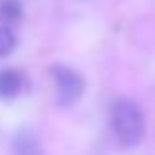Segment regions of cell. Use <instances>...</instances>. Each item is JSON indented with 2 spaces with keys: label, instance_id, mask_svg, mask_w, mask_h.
Wrapping results in <instances>:
<instances>
[{
  "label": "cell",
  "instance_id": "4",
  "mask_svg": "<svg viewBox=\"0 0 155 155\" xmlns=\"http://www.w3.org/2000/svg\"><path fill=\"white\" fill-rule=\"evenodd\" d=\"M14 151H16V155H41V149H39V143L35 140V136L31 132H28V130L16 134Z\"/></svg>",
  "mask_w": 155,
  "mask_h": 155
},
{
  "label": "cell",
  "instance_id": "3",
  "mask_svg": "<svg viewBox=\"0 0 155 155\" xmlns=\"http://www.w3.org/2000/svg\"><path fill=\"white\" fill-rule=\"evenodd\" d=\"M22 88V77L14 69H4L0 71V96L2 98H14L18 96Z\"/></svg>",
  "mask_w": 155,
  "mask_h": 155
},
{
  "label": "cell",
  "instance_id": "1",
  "mask_svg": "<svg viewBox=\"0 0 155 155\" xmlns=\"http://www.w3.org/2000/svg\"><path fill=\"white\" fill-rule=\"evenodd\" d=\"M112 128L124 145H137L145 134V122L140 106L130 98L116 100L112 106Z\"/></svg>",
  "mask_w": 155,
  "mask_h": 155
},
{
  "label": "cell",
  "instance_id": "5",
  "mask_svg": "<svg viewBox=\"0 0 155 155\" xmlns=\"http://www.w3.org/2000/svg\"><path fill=\"white\" fill-rule=\"evenodd\" d=\"M0 16L8 22L22 18V4L20 0H0Z\"/></svg>",
  "mask_w": 155,
  "mask_h": 155
},
{
  "label": "cell",
  "instance_id": "2",
  "mask_svg": "<svg viewBox=\"0 0 155 155\" xmlns=\"http://www.w3.org/2000/svg\"><path fill=\"white\" fill-rule=\"evenodd\" d=\"M53 79H55V88H57V102L61 106H69L83 96L84 91V81L77 71L57 65L53 67Z\"/></svg>",
  "mask_w": 155,
  "mask_h": 155
},
{
  "label": "cell",
  "instance_id": "6",
  "mask_svg": "<svg viewBox=\"0 0 155 155\" xmlns=\"http://www.w3.org/2000/svg\"><path fill=\"white\" fill-rule=\"evenodd\" d=\"M16 47V38L8 28L0 26V57H6L14 51Z\"/></svg>",
  "mask_w": 155,
  "mask_h": 155
}]
</instances>
